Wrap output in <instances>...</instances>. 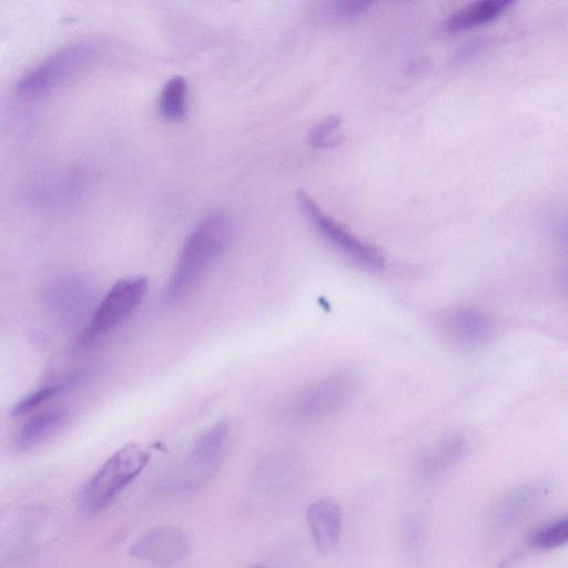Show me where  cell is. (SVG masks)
I'll return each instance as SVG.
<instances>
[{"label":"cell","instance_id":"cell-19","mask_svg":"<svg viewBox=\"0 0 568 568\" xmlns=\"http://www.w3.org/2000/svg\"><path fill=\"white\" fill-rule=\"evenodd\" d=\"M251 568H263V567H262V566H260V565H256V566H253V567H251Z\"/></svg>","mask_w":568,"mask_h":568},{"label":"cell","instance_id":"cell-7","mask_svg":"<svg viewBox=\"0 0 568 568\" xmlns=\"http://www.w3.org/2000/svg\"><path fill=\"white\" fill-rule=\"evenodd\" d=\"M190 549L189 537L172 526L155 527L141 536L130 548L133 557L160 568H170L183 560Z\"/></svg>","mask_w":568,"mask_h":568},{"label":"cell","instance_id":"cell-18","mask_svg":"<svg viewBox=\"0 0 568 568\" xmlns=\"http://www.w3.org/2000/svg\"><path fill=\"white\" fill-rule=\"evenodd\" d=\"M373 6L372 1L339 0L328 3L325 14L335 21L345 22L358 18Z\"/></svg>","mask_w":568,"mask_h":568},{"label":"cell","instance_id":"cell-8","mask_svg":"<svg viewBox=\"0 0 568 568\" xmlns=\"http://www.w3.org/2000/svg\"><path fill=\"white\" fill-rule=\"evenodd\" d=\"M444 335L463 348H475L486 344L493 333L491 318L476 306H457L446 311L439 318Z\"/></svg>","mask_w":568,"mask_h":568},{"label":"cell","instance_id":"cell-4","mask_svg":"<svg viewBox=\"0 0 568 568\" xmlns=\"http://www.w3.org/2000/svg\"><path fill=\"white\" fill-rule=\"evenodd\" d=\"M146 278L134 276L115 282L95 307L79 337V345L90 347L121 325L143 302Z\"/></svg>","mask_w":568,"mask_h":568},{"label":"cell","instance_id":"cell-12","mask_svg":"<svg viewBox=\"0 0 568 568\" xmlns=\"http://www.w3.org/2000/svg\"><path fill=\"white\" fill-rule=\"evenodd\" d=\"M513 4L510 0L470 2L447 17L446 28L452 32H458L483 26L496 20Z\"/></svg>","mask_w":568,"mask_h":568},{"label":"cell","instance_id":"cell-11","mask_svg":"<svg viewBox=\"0 0 568 568\" xmlns=\"http://www.w3.org/2000/svg\"><path fill=\"white\" fill-rule=\"evenodd\" d=\"M541 493L542 488L534 484L509 490L494 506L493 524L497 527H505L518 521L535 506Z\"/></svg>","mask_w":568,"mask_h":568},{"label":"cell","instance_id":"cell-9","mask_svg":"<svg viewBox=\"0 0 568 568\" xmlns=\"http://www.w3.org/2000/svg\"><path fill=\"white\" fill-rule=\"evenodd\" d=\"M469 445V437L462 430L442 435L418 454L417 473L424 477L440 475L467 455Z\"/></svg>","mask_w":568,"mask_h":568},{"label":"cell","instance_id":"cell-6","mask_svg":"<svg viewBox=\"0 0 568 568\" xmlns=\"http://www.w3.org/2000/svg\"><path fill=\"white\" fill-rule=\"evenodd\" d=\"M357 375L338 368L304 388L292 404V413L302 420H314L339 410L353 396Z\"/></svg>","mask_w":568,"mask_h":568},{"label":"cell","instance_id":"cell-2","mask_svg":"<svg viewBox=\"0 0 568 568\" xmlns=\"http://www.w3.org/2000/svg\"><path fill=\"white\" fill-rule=\"evenodd\" d=\"M231 434L227 420L215 423L203 430L162 479V487L171 491H189L203 486L223 462Z\"/></svg>","mask_w":568,"mask_h":568},{"label":"cell","instance_id":"cell-15","mask_svg":"<svg viewBox=\"0 0 568 568\" xmlns=\"http://www.w3.org/2000/svg\"><path fill=\"white\" fill-rule=\"evenodd\" d=\"M80 379V375H73L61 383L43 386L28 394L24 398L14 405L11 415L19 417L30 414L34 409L41 407L44 403L60 396L71 387L75 386Z\"/></svg>","mask_w":568,"mask_h":568},{"label":"cell","instance_id":"cell-14","mask_svg":"<svg viewBox=\"0 0 568 568\" xmlns=\"http://www.w3.org/2000/svg\"><path fill=\"white\" fill-rule=\"evenodd\" d=\"M160 115L169 122H181L187 114V83L181 75L170 78L159 99Z\"/></svg>","mask_w":568,"mask_h":568},{"label":"cell","instance_id":"cell-3","mask_svg":"<svg viewBox=\"0 0 568 568\" xmlns=\"http://www.w3.org/2000/svg\"><path fill=\"white\" fill-rule=\"evenodd\" d=\"M150 453L138 444H129L112 454L90 478L80 495L81 508L94 514L106 507L146 467Z\"/></svg>","mask_w":568,"mask_h":568},{"label":"cell","instance_id":"cell-10","mask_svg":"<svg viewBox=\"0 0 568 568\" xmlns=\"http://www.w3.org/2000/svg\"><path fill=\"white\" fill-rule=\"evenodd\" d=\"M312 539L317 551L331 552L338 544L342 532V511L331 498H322L310 505L306 513Z\"/></svg>","mask_w":568,"mask_h":568},{"label":"cell","instance_id":"cell-5","mask_svg":"<svg viewBox=\"0 0 568 568\" xmlns=\"http://www.w3.org/2000/svg\"><path fill=\"white\" fill-rule=\"evenodd\" d=\"M297 201L302 212L321 236L347 260L369 272H378L384 267L385 260L377 247L362 241L327 215L307 193L300 191Z\"/></svg>","mask_w":568,"mask_h":568},{"label":"cell","instance_id":"cell-1","mask_svg":"<svg viewBox=\"0 0 568 568\" xmlns=\"http://www.w3.org/2000/svg\"><path fill=\"white\" fill-rule=\"evenodd\" d=\"M233 237L234 223L227 214L216 212L202 219L182 245L166 284L165 302L173 304L187 295L215 261L224 254Z\"/></svg>","mask_w":568,"mask_h":568},{"label":"cell","instance_id":"cell-13","mask_svg":"<svg viewBox=\"0 0 568 568\" xmlns=\"http://www.w3.org/2000/svg\"><path fill=\"white\" fill-rule=\"evenodd\" d=\"M68 412L63 408H50L36 413L19 430L16 445L19 449L28 450L49 438L60 429L68 419Z\"/></svg>","mask_w":568,"mask_h":568},{"label":"cell","instance_id":"cell-16","mask_svg":"<svg viewBox=\"0 0 568 568\" xmlns=\"http://www.w3.org/2000/svg\"><path fill=\"white\" fill-rule=\"evenodd\" d=\"M568 518L566 516L551 519L535 528L528 542L537 549L549 550L558 548L567 542Z\"/></svg>","mask_w":568,"mask_h":568},{"label":"cell","instance_id":"cell-17","mask_svg":"<svg viewBox=\"0 0 568 568\" xmlns=\"http://www.w3.org/2000/svg\"><path fill=\"white\" fill-rule=\"evenodd\" d=\"M342 124L339 115H329L315 124L308 133V143L314 148H335L343 142V138L335 132Z\"/></svg>","mask_w":568,"mask_h":568}]
</instances>
